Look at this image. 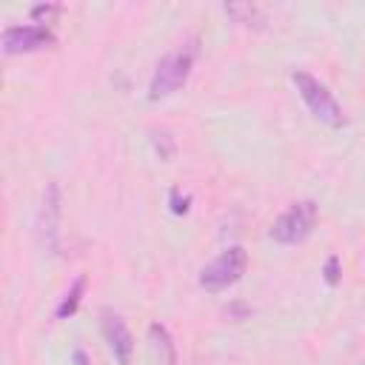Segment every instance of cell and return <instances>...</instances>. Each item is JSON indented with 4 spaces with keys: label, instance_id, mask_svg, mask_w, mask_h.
Listing matches in <instances>:
<instances>
[{
    "label": "cell",
    "instance_id": "1",
    "mask_svg": "<svg viewBox=\"0 0 365 365\" xmlns=\"http://www.w3.org/2000/svg\"><path fill=\"white\" fill-rule=\"evenodd\" d=\"M291 80H294L299 97L305 100V106L311 108V114H314L317 120H322L325 125H334V128L342 125V108H339V103L331 97V91H328L319 80H314V77L305 74V71H294Z\"/></svg>",
    "mask_w": 365,
    "mask_h": 365
},
{
    "label": "cell",
    "instance_id": "2",
    "mask_svg": "<svg viewBox=\"0 0 365 365\" xmlns=\"http://www.w3.org/2000/svg\"><path fill=\"white\" fill-rule=\"evenodd\" d=\"M245 265H248L245 248L231 245V248H225L220 257H214V259L200 271V285H202L205 291H222V288L234 285V282L245 274Z\"/></svg>",
    "mask_w": 365,
    "mask_h": 365
},
{
    "label": "cell",
    "instance_id": "3",
    "mask_svg": "<svg viewBox=\"0 0 365 365\" xmlns=\"http://www.w3.org/2000/svg\"><path fill=\"white\" fill-rule=\"evenodd\" d=\"M314 225H317V205L311 200H302L277 217V222L271 225V240L282 245H294V242H302L314 231Z\"/></svg>",
    "mask_w": 365,
    "mask_h": 365
},
{
    "label": "cell",
    "instance_id": "4",
    "mask_svg": "<svg viewBox=\"0 0 365 365\" xmlns=\"http://www.w3.org/2000/svg\"><path fill=\"white\" fill-rule=\"evenodd\" d=\"M191 60H194V51H191V48L174 51V54L163 57L160 66H157V71H154V77H151L148 97H151V100H160V97H168L171 91H177V88L188 80Z\"/></svg>",
    "mask_w": 365,
    "mask_h": 365
},
{
    "label": "cell",
    "instance_id": "5",
    "mask_svg": "<svg viewBox=\"0 0 365 365\" xmlns=\"http://www.w3.org/2000/svg\"><path fill=\"white\" fill-rule=\"evenodd\" d=\"M54 43V34L46 26H9L3 31V51L20 54V51H37Z\"/></svg>",
    "mask_w": 365,
    "mask_h": 365
},
{
    "label": "cell",
    "instance_id": "6",
    "mask_svg": "<svg viewBox=\"0 0 365 365\" xmlns=\"http://www.w3.org/2000/svg\"><path fill=\"white\" fill-rule=\"evenodd\" d=\"M103 334H106V342L114 354V359L120 365H128L131 362V351H134V339H131V331L125 328L123 317L117 314H103Z\"/></svg>",
    "mask_w": 365,
    "mask_h": 365
},
{
    "label": "cell",
    "instance_id": "7",
    "mask_svg": "<svg viewBox=\"0 0 365 365\" xmlns=\"http://www.w3.org/2000/svg\"><path fill=\"white\" fill-rule=\"evenodd\" d=\"M148 339H151V351H154L157 365H177V351H174L171 334L160 322L148 325Z\"/></svg>",
    "mask_w": 365,
    "mask_h": 365
},
{
    "label": "cell",
    "instance_id": "8",
    "mask_svg": "<svg viewBox=\"0 0 365 365\" xmlns=\"http://www.w3.org/2000/svg\"><path fill=\"white\" fill-rule=\"evenodd\" d=\"M83 288H86V277H77V279H74V285H71V291H68V294L63 297V302L57 305V317H60V319H66V317H71V314L77 311Z\"/></svg>",
    "mask_w": 365,
    "mask_h": 365
},
{
    "label": "cell",
    "instance_id": "9",
    "mask_svg": "<svg viewBox=\"0 0 365 365\" xmlns=\"http://www.w3.org/2000/svg\"><path fill=\"white\" fill-rule=\"evenodd\" d=\"M325 279H328V285H336L339 282V259L336 257H328V262H325Z\"/></svg>",
    "mask_w": 365,
    "mask_h": 365
},
{
    "label": "cell",
    "instance_id": "10",
    "mask_svg": "<svg viewBox=\"0 0 365 365\" xmlns=\"http://www.w3.org/2000/svg\"><path fill=\"white\" fill-rule=\"evenodd\" d=\"M171 211L185 214L188 211V197H180V191H171Z\"/></svg>",
    "mask_w": 365,
    "mask_h": 365
},
{
    "label": "cell",
    "instance_id": "11",
    "mask_svg": "<svg viewBox=\"0 0 365 365\" xmlns=\"http://www.w3.org/2000/svg\"><path fill=\"white\" fill-rule=\"evenodd\" d=\"M54 11H57L54 6H34V9H31L34 17H48V14H54Z\"/></svg>",
    "mask_w": 365,
    "mask_h": 365
}]
</instances>
